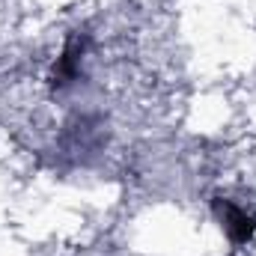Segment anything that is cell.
I'll return each instance as SVG.
<instances>
[{
	"label": "cell",
	"mask_w": 256,
	"mask_h": 256,
	"mask_svg": "<svg viewBox=\"0 0 256 256\" xmlns=\"http://www.w3.org/2000/svg\"><path fill=\"white\" fill-rule=\"evenodd\" d=\"M214 208H218V214H220V220H224V230H226V236H230L232 244H244V242L254 238L256 220L244 212V208H238V206H232V202H226V200H218Z\"/></svg>",
	"instance_id": "cell-1"
}]
</instances>
